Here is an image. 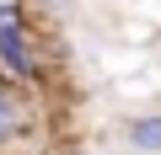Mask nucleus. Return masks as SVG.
Here are the masks:
<instances>
[{
  "instance_id": "nucleus-5",
  "label": "nucleus",
  "mask_w": 161,
  "mask_h": 155,
  "mask_svg": "<svg viewBox=\"0 0 161 155\" xmlns=\"http://www.w3.org/2000/svg\"><path fill=\"white\" fill-rule=\"evenodd\" d=\"M0 86H11V80H6V75H0Z\"/></svg>"
},
{
  "instance_id": "nucleus-1",
  "label": "nucleus",
  "mask_w": 161,
  "mask_h": 155,
  "mask_svg": "<svg viewBox=\"0 0 161 155\" xmlns=\"http://www.w3.org/2000/svg\"><path fill=\"white\" fill-rule=\"evenodd\" d=\"M0 75H6V80H22V86H38V75H43L38 38H32L27 16L0 22Z\"/></svg>"
},
{
  "instance_id": "nucleus-2",
  "label": "nucleus",
  "mask_w": 161,
  "mask_h": 155,
  "mask_svg": "<svg viewBox=\"0 0 161 155\" xmlns=\"http://www.w3.org/2000/svg\"><path fill=\"white\" fill-rule=\"evenodd\" d=\"M27 128H32V107H27V96H16L11 86H0V150H11Z\"/></svg>"
},
{
  "instance_id": "nucleus-3",
  "label": "nucleus",
  "mask_w": 161,
  "mask_h": 155,
  "mask_svg": "<svg viewBox=\"0 0 161 155\" xmlns=\"http://www.w3.org/2000/svg\"><path fill=\"white\" fill-rule=\"evenodd\" d=\"M124 144L134 155H161V112H129L124 118Z\"/></svg>"
},
{
  "instance_id": "nucleus-4",
  "label": "nucleus",
  "mask_w": 161,
  "mask_h": 155,
  "mask_svg": "<svg viewBox=\"0 0 161 155\" xmlns=\"http://www.w3.org/2000/svg\"><path fill=\"white\" fill-rule=\"evenodd\" d=\"M75 155H97V150H75Z\"/></svg>"
}]
</instances>
